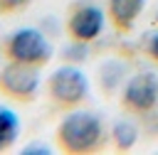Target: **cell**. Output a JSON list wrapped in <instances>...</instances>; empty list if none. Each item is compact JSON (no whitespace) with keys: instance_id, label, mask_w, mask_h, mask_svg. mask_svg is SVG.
Segmentation results:
<instances>
[{"instance_id":"cell-1","label":"cell","mask_w":158,"mask_h":155,"mask_svg":"<svg viewBox=\"0 0 158 155\" xmlns=\"http://www.w3.org/2000/svg\"><path fill=\"white\" fill-rule=\"evenodd\" d=\"M54 143L67 155H89V153H96L104 148L106 130H104V123L99 116L74 108L59 121Z\"/></svg>"},{"instance_id":"cell-2","label":"cell","mask_w":158,"mask_h":155,"mask_svg":"<svg viewBox=\"0 0 158 155\" xmlns=\"http://www.w3.org/2000/svg\"><path fill=\"white\" fill-rule=\"evenodd\" d=\"M0 54H2L5 62H17V64H27V66L42 69L52 59V44L47 42V37L40 30L20 27V30L10 32L2 39Z\"/></svg>"},{"instance_id":"cell-3","label":"cell","mask_w":158,"mask_h":155,"mask_svg":"<svg viewBox=\"0 0 158 155\" xmlns=\"http://www.w3.org/2000/svg\"><path fill=\"white\" fill-rule=\"evenodd\" d=\"M47 86V96L49 101L62 108V111H74L79 108L86 96H89V81L86 74L79 71L77 66H59L49 74V79L44 81Z\"/></svg>"},{"instance_id":"cell-4","label":"cell","mask_w":158,"mask_h":155,"mask_svg":"<svg viewBox=\"0 0 158 155\" xmlns=\"http://www.w3.org/2000/svg\"><path fill=\"white\" fill-rule=\"evenodd\" d=\"M40 93V69L7 62L0 69V96L12 103H32Z\"/></svg>"},{"instance_id":"cell-5","label":"cell","mask_w":158,"mask_h":155,"mask_svg":"<svg viewBox=\"0 0 158 155\" xmlns=\"http://www.w3.org/2000/svg\"><path fill=\"white\" fill-rule=\"evenodd\" d=\"M104 12L91 2H72L64 15V32L74 44H89L104 32Z\"/></svg>"},{"instance_id":"cell-6","label":"cell","mask_w":158,"mask_h":155,"mask_svg":"<svg viewBox=\"0 0 158 155\" xmlns=\"http://www.w3.org/2000/svg\"><path fill=\"white\" fill-rule=\"evenodd\" d=\"M121 108L133 116H146L158 103V76L153 71L133 74L121 89Z\"/></svg>"},{"instance_id":"cell-7","label":"cell","mask_w":158,"mask_h":155,"mask_svg":"<svg viewBox=\"0 0 158 155\" xmlns=\"http://www.w3.org/2000/svg\"><path fill=\"white\" fill-rule=\"evenodd\" d=\"M143 7L146 0H106V17L118 34H128Z\"/></svg>"},{"instance_id":"cell-8","label":"cell","mask_w":158,"mask_h":155,"mask_svg":"<svg viewBox=\"0 0 158 155\" xmlns=\"http://www.w3.org/2000/svg\"><path fill=\"white\" fill-rule=\"evenodd\" d=\"M20 135V121L10 108L0 106V153H5L7 148H12V143Z\"/></svg>"},{"instance_id":"cell-9","label":"cell","mask_w":158,"mask_h":155,"mask_svg":"<svg viewBox=\"0 0 158 155\" xmlns=\"http://www.w3.org/2000/svg\"><path fill=\"white\" fill-rule=\"evenodd\" d=\"M136 138H138V130H136V125H133L131 121H116V123H114L111 140H114V148H116L118 153L131 150L133 143H136Z\"/></svg>"},{"instance_id":"cell-10","label":"cell","mask_w":158,"mask_h":155,"mask_svg":"<svg viewBox=\"0 0 158 155\" xmlns=\"http://www.w3.org/2000/svg\"><path fill=\"white\" fill-rule=\"evenodd\" d=\"M35 0H0V15H17L25 12Z\"/></svg>"},{"instance_id":"cell-11","label":"cell","mask_w":158,"mask_h":155,"mask_svg":"<svg viewBox=\"0 0 158 155\" xmlns=\"http://www.w3.org/2000/svg\"><path fill=\"white\" fill-rule=\"evenodd\" d=\"M141 49H143V54L153 62V64H158V32H151V34H146L143 37V44H141Z\"/></svg>"},{"instance_id":"cell-12","label":"cell","mask_w":158,"mask_h":155,"mask_svg":"<svg viewBox=\"0 0 158 155\" xmlns=\"http://www.w3.org/2000/svg\"><path fill=\"white\" fill-rule=\"evenodd\" d=\"M22 153H25V155H27V153H44V155H47V153H52V150H49V148H42V145H30V148H22Z\"/></svg>"},{"instance_id":"cell-13","label":"cell","mask_w":158,"mask_h":155,"mask_svg":"<svg viewBox=\"0 0 158 155\" xmlns=\"http://www.w3.org/2000/svg\"><path fill=\"white\" fill-rule=\"evenodd\" d=\"M153 25H158V12H156V17H153Z\"/></svg>"}]
</instances>
